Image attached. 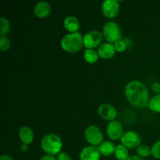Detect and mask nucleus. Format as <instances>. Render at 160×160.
<instances>
[{"mask_svg": "<svg viewBox=\"0 0 160 160\" xmlns=\"http://www.w3.org/2000/svg\"><path fill=\"white\" fill-rule=\"evenodd\" d=\"M125 96L132 106L138 108H145L149 103V92L142 81L134 80L127 84L124 89Z\"/></svg>", "mask_w": 160, "mask_h": 160, "instance_id": "f257e3e1", "label": "nucleus"}, {"mask_svg": "<svg viewBox=\"0 0 160 160\" xmlns=\"http://www.w3.org/2000/svg\"><path fill=\"white\" fill-rule=\"evenodd\" d=\"M60 45L65 52H77L84 46V36L80 32L68 33L62 37Z\"/></svg>", "mask_w": 160, "mask_h": 160, "instance_id": "f03ea898", "label": "nucleus"}, {"mask_svg": "<svg viewBox=\"0 0 160 160\" xmlns=\"http://www.w3.org/2000/svg\"><path fill=\"white\" fill-rule=\"evenodd\" d=\"M41 147L46 154L56 156L61 152L62 142L60 137L55 134H48L42 138Z\"/></svg>", "mask_w": 160, "mask_h": 160, "instance_id": "7ed1b4c3", "label": "nucleus"}, {"mask_svg": "<svg viewBox=\"0 0 160 160\" xmlns=\"http://www.w3.org/2000/svg\"><path fill=\"white\" fill-rule=\"evenodd\" d=\"M102 35L107 42L115 44L122 39L121 28L116 22L108 21L103 26Z\"/></svg>", "mask_w": 160, "mask_h": 160, "instance_id": "20e7f679", "label": "nucleus"}, {"mask_svg": "<svg viewBox=\"0 0 160 160\" xmlns=\"http://www.w3.org/2000/svg\"><path fill=\"white\" fill-rule=\"evenodd\" d=\"M84 138L90 145L96 147L102 143L104 135L100 128L95 125H90L85 129Z\"/></svg>", "mask_w": 160, "mask_h": 160, "instance_id": "39448f33", "label": "nucleus"}, {"mask_svg": "<svg viewBox=\"0 0 160 160\" xmlns=\"http://www.w3.org/2000/svg\"><path fill=\"white\" fill-rule=\"evenodd\" d=\"M120 3L117 0H105L101 6L102 12L106 18L112 19L120 12Z\"/></svg>", "mask_w": 160, "mask_h": 160, "instance_id": "423d86ee", "label": "nucleus"}, {"mask_svg": "<svg viewBox=\"0 0 160 160\" xmlns=\"http://www.w3.org/2000/svg\"><path fill=\"white\" fill-rule=\"evenodd\" d=\"M122 145L128 148H134L142 144V138L140 134L134 131H128L124 132L120 139Z\"/></svg>", "mask_w": 160, "mask_h": 160, "instance_id": "0eeeda50", "label": "nucleus"}, {"mask_svg": "<svg viewBox=\"0 0 160 160\" xmlns=\"http://www.w3.org/2000/svg\"><path fill=\"white\" fill-rule=\"evenodd\" d=\"M102 34L98 30L88 31L84 36V46L86 48L94 49L96 47L99 46L100 43L102 41Z\"/></svg>", "mask_w": 160, "mask_h": 160, "instance_id": "6e6552de", "label": "nucleus"}, {"mask_svg": "<svg viewBox=\"0 0 160 160\" xmlns=\"http://www.w3.org/2000/svg\"><path fill=\"white\" fill-rule=\"evenodd\" d=\"M106 134L111 141H117L121 139L123 135V127L120 122L117 120L109 122L106 127Z\"/></svg>", "mask_w": 160, "mask_h": 160, "instance_id": "1a4fd4ad", "label": "nucleus"}, {"mask_svg": "<svg viewBox=\"0 0 160 160\" xmlns=\"http://www.w3.org/2000/svg\"><path fill=\"white\" fill-rule=\"evenodd\" d=\"M98 114L102 120L113 121L117 117V110L112 105L103 103L98 108Z\"/></svg>", "mask_w": 160, "mask_h": 160, "instance_id": "9d476101", "label": "nucleus"}, {"mask_svg": "<svg viewBox=\"0 0 160 160\" xmlns=\"http://www.w3.org/2000/svg\"><path fill=\"white\" fill-rule=\"evenodd\" d=\"M101 154L98 148L92 145L85 146L81 151L79 155L80 160H100Z\"/></svg>", "mask_w": 160, "mask_h": 160, "instance_id": "9b49d317", "label": "nucleus"}, {"mask_svg": "<svg viewBox=\"0 0 160 160\" xmlns=\"http://www.w3.org/2000/svg\"><path fill=\"white\" fill-rule=\"evenodd\" d=\"M97 52H98V56H99L100 58L104 59H108L113 57L117 51H116L113 44L106 42V43L101 44L98 46Z\"/></svg>", "mask_w": 160, "mask_h": 160, "instance_id": "f8f14e48", "label": "nucleus"}, {"mask_svg": "<svg viewBox=\"0 0 160 160\" xmlns=\"http://www.w3.org/2000/svg\"><path fill=\"white\" fill-rule=\"evenodd\" d=\"M52 10L51 5L46 1H40L34 6V12L38 18H45L48 17Z\"/></svg>", "mask_w": 160, "mask_h": 160, "instance_id": "ddd939ff", "label": "nucleus"}, {"mask_svg": "<svg viewBox=\"0 0 160 160\" xmlns=\"http://www.w3.org/2000/svg\"><path fill=\"white\" fill-rule=\"evenodd\" d=\"M19 138L22 144L29 145L34 142V134L33 130L28 126H23L19 130Z\"/></svg>", "mask_w": 160, "mask_h": 160, "instance_id": "4468645a", "label": "nucleus"}, {"mask_svg": "<svg viewBox=\"0 0 160 160\" xmlns=\"http://www.w3.org/2000/svg\"><path fill=\"white\" fill-rule=\"evenodd\" d=\"M63 26L69 33L78 32L80 28V22L76 17L68 16L63 20Z\"/></svg>", "mask_w": 160, "mask_h": 160, "instance_id": "2eb2a0df", "label": "nucleus"}, {"mask_svg": "<svg viewBox=\"0 0 160 160\" xmlns=\"http://www.w3.org/2000/svg\"><path fill=\"white\" fill-rule=\"evenodd\" d=\"M116 147L117 146L115 144L111 141H105L98 147V148L102 156H110L115 152Z\"/></svg>", "mask_w": 160, "mask_h": 160, "instance_id": "dca6fc26", "label": "nucleus"}, {"mask_svg": "<svg viewBox=\"0 0 160 160\" xmlns=\"http://www.w3.org/2000/svg\"><path fill=\"white\" fill-rule=\"evenodd\" d=\"M116 159L118 160H127L130 157L129 150L122 144H119L116 147L115 152H114Z\"/></svg>", "mask_w": 160, "mask_h": 160, "instance_id": "f3484780", "label": "nucleus"}, {"mask_svg": "<svg viewBox=\"0 0 160 160\" xmlns=\"http://www.w3.org/2000/svg\"><path fill=\"white\" fill-rule=\"evenodd\" d=\"M84 58L86 62L90 64H94L98 60L99 56L98 52L92 48H86L84 52Z\"/></svg>", "mask_w": 160, "mask_h": 160, "instance_id": "a211bd4d", "label": "nucleus"}, {"mask_svg": "<svg viewBox=\"0 0 160 160\" xmlns=\"http://www.w3.org/2000/svg\"><path fill=\"white\" fill-rule=\"evenodd\" d=\"M148 107L152 112L160 113V94H156L150 98Z\"/></svg>", "mask_w": 160, "mask_h": 160, "instance_id": "6ab92c4d", "label": "nucleus"}, {"mask_svg": "<svg viewBox=\"0 0 160 160\" xmlns=\"http://www.w3.org/2000/svg\"><path fill=\"white\" fill-rule=\"evenodd\" d=\"M136 152L139 157L141 158H147L152 155V149L150 146H148L146 144H141L138 147L136 148Z\"/></svg>", "mask_w": 160, "mask_h": 160, "instance_id": "aec40b11", "label": "nucleus"}, {"mask_svg": "<svg viewBox=\"0 0 160 160\" xmlns=\"http://www.w3.org/2000/svg\"><path fill=\"white\" fill-rule=\"evenodd\" d=\"M10 31V23L9 20L4 17H0V35L4 37Z\"/></svg>", "mask_w": 160, "mask_h": 160, "instance_id": "412c9836", "label": "nucleus"}, {"mask_svg": "<svg viewBox=\"0 0 160 160\" xmlns=\"http://www.w3.org/2000/svg\"><path fill=\"white\" fill-rule=\"evenodd\" d=\"M10 46L11 42L6 36L0 38V49L2 52L8 51Z\"/></svg>", "mask_w": 160, "mask_h": 160, "instance_id": "4be33fe9", "label": "nucleus"}, {"mask_svg": "<svg viewBox=\"0 0 160 160\" xmlns=\"http://www.w3.org/2000/svg\"><path fill=\"white\" fill-rule=\"evenodd\" d=\"M152 156L156 159H160V140L157 141L151 147Z\"/></svg>", "mask_w": 160, "mask_h": 160, "instance_id": "5701e85b", "label": "nucleus"}, {"mask_svg": "<svg viewBox=\"0 0 160 160\" xmlns=\"http://www.w3.org/2000/svg\"><path fill=\"white\" fill-rule=\"evenodd\" d=\"M114 47H115V49L117 52H123L126 50L127 48V43L126 42L121 39V40L118 41V42H116L115 44H113Z\"/></svg>", "mask_w": 160, "mask_h": 160, "instance_id": "b1692460", "label": "nucleus"}, {"mask_svg": "<svg viewBox=\"0 0 160 160\" xmlns=\"http://www.w3.org/2000/svg\"><path fill=\"white\" fill-rule=\"evenodd\" d=\"M57 160H73L72 158L70 157V155H68L66 152H60L58 154L57 158H56Z\"/></svg>", "mask_w": 160, "mask_h": 160, "instance_id": "393cba45", "label": "nucleus"}, {"mask_svg": "<svg viewBox=\"0 0 160 160\" xmlns=\"http://www.w3.org/2000/svg\"><path fill=\"white\" fill-rule=\"evenodd\" d=\"M152 90L156 94H160V82L155 81L152 84Z\"/></svg>", "mask_w": 160, "mask_h": 160, "instance_id": "a878e982", "label": "nucleus"}, {"mask_svg": "<svg viewBox=\"0 0 160 160\" xmlns=\"http://www.w3.org/2000/svg\"><path fill=\"white\" fill-rule=\"evenodd\" d=\"M39 160H57L56 158L54 156H51V155H45V156H42V157L39 159Z\"/></svg>", "mask_w": 160, "mask_h": 160, "instance_id": "bb28decb", "label": "nucleus"}, {"mask_svg": "<svg viewBox=\"0 0 160 160\" xmlns=\"http://www.w3.org/2000/svg\"><path fill=\"white\" fill-rule=\"evenodd\" d=\"M28 148H29L28 145H26V144H22V145H20V150H21V152H27L28 151Z\"/></svg>", "mask_w": 160, "mask_h": 160, "instance_id": "cd10ccee", "label": "nucleus"}, {"mask_svg": "<svg viewBox=\"0 0 160 160\" xmlns=\"http://www.w3.org/2000/svg\"><path fill=\"white\" fill-rule=\"evenodd\" d=\"M0 160H14L10 156H8V155H2L0 157Z\"/></svg>", "mask_w": 160, "mask_h": 160, "instance_id": "c85d7f7f", "label": "nucleus"}, {"mask_svg": "<svg viewBox=\"0 0 160 160\" xmlns=\"http://www.w3.org/2000/svg\"><path fill=\"white\" fill-rule=\"evenodd\" d=\"M127 160H144V159L138 156H130V157Z\"/></svg>", "mask_w": 160, "mask_h": 160, "instance_id": "c756f323", "label": "nucleus"}]
</instances>
